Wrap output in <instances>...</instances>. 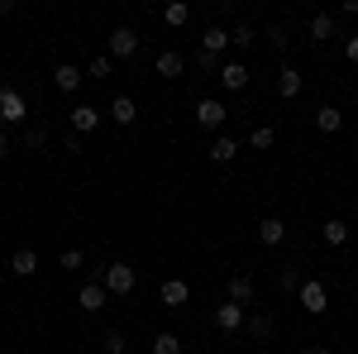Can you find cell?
<instances>
[{
  "label": "cell",
  "instance_id": "6da1fadb",
  "mask_svg": "<svg viewBox=\"0 0 358 354\" xmlns=\"http://www.w3.org/2000/svg\"><path fill=\"white\" fill-rule=\"evenodd\" d=\"M134 268H129V264H106V268H101V287H106V292H110V297H129V292H134Z\"/></svg>",
  "mask_w": 358,
  "mask_h": 354
},
{
  "label": "cell",
  "instance_id": "7a4b0ae2",
  "mask_svg": "<svg viewBox=\"0 0 358 354\" xmlns=\"http://www.w3.org/2000/svg\"><path fill=\"white\" fill-rule=\"evenodd\" d=\"M296 297H301V306L310 311V316H325V306H330V297H325V282H320V278H306Z\"/></svg>",
  "mask_w": 358,
  "mask_h": 354
},
{
  "label": "cell",
  "instance_id": "3957f363",
  "mask_svg": "<svg viewBox=\"0 0 358 354\" xmlns=\"http://www.w3.org/2000/svg\"><path fill=\"white\" fill-rule=\"evenodd\" d=\"M24 96H20V91H15V86H0V120H5V125H20V120H24Z\"/></svg>",
  "mask_w": 358,
  "mask_h": 354
},
{
  "label": "cell",
  "instance_id": "277c9868",
  "mask_svg": "<svg viewBox=\"0 0 358 354\" xmlns=\"http://www.w3.org/2000/svg\"><path fill=\"white\" fill-rule=\"evenodd\" d=\"M101 120H106V115L96 106H72V135H96Z\"/></svg>",
  "mask_w": 358,
  "mask_h": 354
},
{
  "label": "cell",
  "instance_id": "5b68a950",
  "mask_svg": "<svg viewBox=\"0 0 358 354\" xmlns=\"http://www.w3.org/2000/svg\"><path fill=\"white\" fill-rule=\"evenodd\" d=\"M134 53H138V34L129 25H120L110 34V57H134Z\"/></svg>",
  "mask_w": 358,
  "mask_h": 354
},
{
  "label": "cell",
  "instance_id": "8992f818",
  "mask_svg": "<svg viewBox=\"0 0 358 354\" xmlns=\"http://www.w3.org/2000/svg\"><path fill=\"white\" fill-rule=\"evenodd\" d=\"M224 115H229V110H224L220 101H201V106H196V125H201V130H220Z\"/></svg>",
  "mask_w": 358,
  "mask_h": 354
},
{
  "label": "cell",
  "instance_id": "52a82bcc",
  "mask_svg": "<svg viewBox=\"0 0 358 354\" xmlns=\"http://www.w3.org/2000/svg\"><path fill=\"white\" fill-rule=\"evenodd\" d=\"M215 326L220 330H239L244 326V306H239V301H220V306H215Z\"/></svg>",
  "mask_w": 358,
  "mask_h": 354
},
{
  "label": "cell",
  "instance_id": "ba28073f",
  "mask_svg": "<svg viewBox=\"0 0 358 354\" xmlns=\"http://www.w3.org/2000/svg\"><path fill=\"white\" fill-rule=\"evenodd\" d=\"M53 82H57V91H77L86 77H82V67H72V62H57V67H53Z\"/></svg>",
  "mask_w": 358,
  "mask_h": 354
},
{
  "label": "cell",
  "instance_id": "9c48e42d",
  "mask_svg": "<svg viewBox=\"0 0 358 354\" xmlns=\"http://www.w3.org/2000/svg\"><path fill=\"white\" fill-rule=\"evenodd\" d=\"M258 240H263V245H268V249H277V245H282V240H287V225H282V220H277V216L258 220Z\"/></svg>",
  "mask_w": 358,
  "mask_h": 354
},
{
  "label": "cell",
  "instance_id": "30bf717a",
  "mask_svg": "<svg viewBox=\"0 0 358 354\" xmlns=\"http://www.w3.org/2000/svg\"><path fill=\"white\" fill-rule=\"evenodd\" d=\"M220 82H224V91H244V86H248V67H244V62H224Z\"/></svg>",
  "mask_w": 358,
  "mask_h": 354
},
{
  "label": "cell",
  "instance_id": "8fae6325",
  "mask_svg": "<svg viewBox=\"0 0 358 354\" xmlns=\"http://www.w3.org/2000/svg\"><path fill=\"white\" fill-rule=\"evenodd\" d=\"M277 96H282V101H296V96H301V72H296V67H282V77H277Z\"/></svg>",
  "mask_w": 358,
  "mask_h": 354
},
{
  "label": "cell",
  "instance_id": "7c38bea8",
  "mask_svg": "<svg viewBox=\"0 0 358 354\" xmlns=\"http://www.w3.org/2000/svg\"><path fill=\"white\" fill-rule=\"evenodd\" d=\"M106 297H110V292H106L101 282H86L82 292H77V301H82V311H101V306H106Z\"/></svg>",
  "mask_w": 358,
  "mask_h": 354
},
{
  "label": "cell",
  "instance_id": "4fadbf2b",
  "mask_svg": "<svg viewBox=\"0 0 358 354\" xmlns=\"http://www.w3.org/2000/svg\"><path fill=\"white\" fill-rule=\"evenodd\" d=\"M110 120H115V125H134V120H138V106L129 101V96H115V101H110Z\"/></svg>",
  "mask_w": 358,
  "mask_h": 354
},
{
  "label": "cell",
  "instance_id": "5bb4252c",
  "mask_svg": "<svg viewBox=\"0 0 358 354\" xmlns=\"http://www.w3.org/2000/svg\"><path fill=\"white\" fill-rule=\"evenodd\" d=\"M163 20H167V29H182L187 20H192V5H187V0H167Z\"/></svg>",
  "mask_w": 358,
  "mask_h": 354
},
{
  "label": "cell",
  "instance_id": "9a60e30c",
  "mask_svg": "<svg viewBox=\"0 0 358 354\" xmlns=\"http://www.w3.org/2000/svg\"><path fill=\"white\" fill-rule=\"evenodd\" d=\"M220 48H229V29L210 25V29H206V43H201V53H215V57H220Z\"/></svg>",
  "mask_w": 358,
  "mask_h": 354
},
{
  "label": "cell",
  "instance_id": "2e32d148",
  "mask_svg": "<svg viewBox=\"0 0 358 354\" xmlns=\"http://www.w3.org/2000/svg\"><path fill=\"white\" fill-rule=\"evenodd\" d=\"M339 125H344V115H339L334 106H320V110H315V130H320V135H334Z\"/></svg>",
  "mask_w": 358,
  "mask_h": 354
},
{
  "label": "cell",
  "instance_id": "e0dca14e",
  "mask_svg": "<svg viewBox=\"0 0 358 354\" xmlns=\"http://www.w3.org/2000/svg\"><path fill=\"white\" fill-rule=\"evenodd\" d=\"M187 297H192V287H187L182 278H167V282H163V301H167V306H182Z\"/></svg>",
  "mask_w": 358,
  "mask_h": 354
},
{
  "label": "cell",
  "instance_id": "ac0fdd59",
  "mask_svg": "<svg viewBox=\"0 0 358 354\" xmlns=\"http://www.w3.org/2000/svg\"><path fill=\"white\" fill-rule=\"evenodd\" d=\"M10 268H15V278H29V273H38V254H34V249H20V254L10 259Z\"/></svg>",
  "mask_w": 358,
  "mask_h": 354
},
{
  "label": "cell",
  "instance_id": "d6986e66",
  "mask_svg": "<svg viewBox=\"0 0 358 354\" xmlns=\"http://www.w3.org/2000/svg\"><path fill=\"white\" fill-rule=\"evenodd\" d=\"M182 67H187L182 53H158V77H182Z\"/></svg>",
  "mask_w": 358,
  "mask_h": 354
},
{
  "label": "cell",
  "instance_id": "ffe728a7",
  "mask_svg": "<svg viewBox=\"0 0 358 354\" xmlns=\"http://www.w3.org/2000/svg\"><path fill=\"white\" fill-rule=\"evenodd\" d=\"M248 335H253V340H273V316H268V311L248 316Z\"/></svg>",
  "mask_w": 358,
  "mask_h": 354
},
{
  "label": "cell",
  "instance_id": "44dd1931",
  "mask_svg": "<svg viewBox=\"0 0 358 354\" xmlns=\"http://www.w3.org/2000/svg\"><path fill=\"white\" fill-rule=\"evenodd\" d=\"M234 154H239V144H234V139H229V135H220V139H215V144H210V158H215V163H229Z\"/></svg>",
  "mask_w": 358,
  "mask_h": 354
},
{
  "label": "cell",
  "instance_id": "7402d4cb",
  "mask_svg": "<svg viewBox=\"0 0 358 354\" xmlns=\"http://www.w3.org/2000/svg\"><path fill=\"white\" fill-rule=\"evenodd\" d=\"M248 297H253V278H244V273H239V278H229V301H239V306H244Z\"/></svg>",
  "mask_w": 358,
  "mask_h": 354
},
{
  "label": "cell",
  "instance_id": "603a6c76",
  "mask_svg": "<svg viewBox=\"0 0 358 354\" xmlns=\"http://www.w3.org/2000/svg\"><path fill=\"white\" fill-rule=\"evenodd\" d=\"M153 354H182V340L172 330H163V335H153Z\"/></svg>",
  "mask_w": 358,
  "mask_h": 354
},
{
  "label": "cell",
  "instance_id": "cb8c5ba5",
  "mask_svg": "<svg viewBox=\"0 0 358 354\" xmlns=\"http://www.w3.org/2000/svg\"><path fill=\"white\" fill-rule=\"evenodd\" d=\"M320 230H325V245H344V240H349V225H344V220H325Z\"/></svg>",
  "mask_w": 358,
  "mask_h": 354
},
{
  "label": "cell",
  "instance_id": "d4e9b609",
  "mask_svg": "<svg viewBox=\"0 0 358 354\" xmlns=\"http://www.w3.org/2000/svg\"><path fill=\"white\" fill-rule=\"evenodd\" d=\"M334 34V15H315L310 20V39H330Z\"/></svg>",
  "mask_w": 358,
  "mask_h": 354
},
{
  "label": "cell",
  "instance_id": "484cf974",
  "mask_svg": "<svg viewBox=\"0 0 358 354\" xmlns=\"http://www.w3.org/2000/svg\"><path fill=\"white\" fill-rule=\"evenodd\" d=\"M101 350L106 354H124V330H106V335H101Z\"/></svg>",
  "mask_w": 358,
  "mask_h": 354
},
{
  "label": "cell",
  "instance_id": "4316f807",
  "mask_svg": "<svg viewBox=\"0 0 358 354\" xmlns=\"http://www.w3.org/2000/svg\"><path fill=\"white\" fill-rule=\"evenodd\" d=\"M253 39H258V29H253V25H239L234 34H229V43H239V48H248Z\"/></svg>",
  "mask_w": 358,
  "mask_h": 354
},
{
  "label": "cell",
  "instance_id": "83f0119b",
  "mask_svg": "<svg viewBox=\"0 0 358 354\" xmlns=\"http://www.w3.org/2000/svg\"><path fill=\"white\" fill-rule=\"evenodd\" d=\"M24 144H29V149H43V144H48V130H43V125H29V130H24Z\"/></svg>",
  "mask_w": 358,
  "mask_h": 354
},
{
  "label": "cell",
  "instance_id": "f1b7e54d",
  "mask_svg": "<svg viewBox=\"0 0 358 354\" xmlns=\"http://www.w3.org/2000/svg\"><path fill=\"white\" fill-rule=\"evenodd\" d=\"M301 273H292V268H282V287H287V292H301Z\"/></svg>",
  "mask_w": 358,
  "mask_h": 354
},
{
  "label": "cell",
  "instance_id": "f546056e",
  "mask_svg": "<svg viewBox=\"0 0 358 354\" xmlns=\"http://www.w3.org/2000/svg\"><path fill=\"white\" fill-rule=\"evenodd\" d=\"M273 144H277L273 130H253V149H273Z\"/></svg>",
  "mask_w": 358,
  "mask_h": 354
},
{
  "label": "cell",
  "instance_id": "4dcf8cb0",
  "mask_svg": "<svg viewBox=\"0 0 358 354\" xmlns=\"http://www.w3.org/2000/svg\"><path fill=\"white\" fill-rule=\"evenodd\" d=\"M268 39H273L277 48H287V43H292V39H287V25H273V29H268Z\"/></svg>",
  "mask_w": 358,
  "mask_h": 354
},
{
  "label": "cell",
  "instance_id": "1f68e13d",
  "mask_svg": "<svg viewBox=\"0 0 358 354\" xmlns=\"http://www.w3.org/2000/svg\"><path fill=\"white\" fill-rule=\"evenodd\" d=\"M91 77H110V57H96L91 62Z\"/></svg>",
  "mask_w": 358,
  "mask_h": 354
},
{
  "label": "cell",
  "instance_id": "d6a6232c",
  "mask_svg": "<svg viewBox=\"0 0 358 354\" xmlns=\"http://www.w3.org/2000/svg\"><path fill=\"white\" fill-rule=\"evenodd\" d=\"M57 264H62V268H82V254H77V249H67V254H62Z\"/></svg>",
  "mask_w": 358,
  "mask_h": 354
},
{
  "label": "cell",
  "instance_id": "836d02e7",
  "mask_svg": "<svg viewBox=\"0 0 358 354\" xmlns=\"http://www.w3.org/2000/svg\"><path fill=\"white\" fill-rule=\"evenodd\" d=\"M196 62H201V72H215V67H220V57H215V53H201Z\"/></svg>",
  "mask_w": 358,
  "mask_h": 354
},
{
  "label": "cell",
  "instance_id": "e575fe53",
  "mask_svg": "<svg viewBox=\"0 0 358 354\" xmlns=\"http://www.w3.org/2000/svg\"><path fill=\"white\" fill-rule=\"evenodd\" d=\"M344 57H349V62H358V39H349V43H344Z\"/></svg>",
  "mask_w": 358,
  "mask_h": 354
},
{
  "label": "cell",
  "instance_id": "d590c367",
  "mask_svg": "<svg viewBox=\"0 0 358 354\" xmlns=\"http://www.w3.org/2000/svg\"><path fill=\"white\" fill-rule=\"evenodd\" d=\"M15 15V0H0V20H10Z\"/></svg>",
  "mask_w": 358,
  "mask_h": 354
},
{
  "label": "cell",
  "instance_id": "8d00e7d4",
  "mask_svg": "<svg viewBox=\"0 0 358 354\" xmlns=\"http://www.w3.org/2000/svg\"><path fill=\"white\" fill-rule=\"evenodd\" d=\"M301 354H330V350H320V345H306V350Z\"/></svg>",
  "mask_w": 358,
  "mask_h": 354
},
{
  "label": "cell",
  "instance_id": "74e56055",
  "mask_svg": "<svg viewBox=\"0 0 358 354\" xmlns=\"http://www.w3.org/2000/svg\"><path fill=\"white\" fill-rule=\"evenodd\" d=\"M0 158H5V149H0Z\"/></svg>",
  "mask_w": 358,
  "mask_h": 354
}]
</instances>
